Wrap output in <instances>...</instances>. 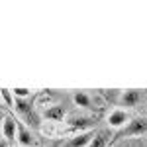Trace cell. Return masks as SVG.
I'll use <instances>...</instances> for the list:
<instances>
[{
    "label": "cell",
    "instance_id": "cell-10",
    "mask_svg": "<svg viewBox=\"0 0 147 147\" xmlns=\"http://www.w3.org/2000/svg\"><path fill=\"white\" fill-rule=\"evenodd\" d=\"M108 145V134L106 131H94L88 147H106Z\"/></svg>",
    "mask_w": 147,
    "mask_h": 147
},
{
    "label": "cell",
    "instance_id": "cell-4",
    "mask_svg": "<svg viewBox=\"0 0 147 147\" xmlns=\"http://www.w3.org/2000/svg\"><path fill=\"white\" fill-rule=\"evenodd\" d=\"M145 96V90H139V88H129V90H122L120 92V104L125 108H137L141 100Z\"/></svg>",
    "mask_w": 147,
    "mask_h": 147
},
{
    "label": "cell",
    "instance_id": "cell-6",
    "mask_svg": "<svg viewBox=\"0 0 147 147\" xmlns=\"http://www.w3.org/2000/svg\"><path fill=\"white\" fill-rule=\"evenodd\" d=\"M92 134L94 131H77V134H73V136H69L65 141H63V145L61 147H88L92 139Z\"/></svg>",
    "mask_w": 147,
    "mask_h": 147
},
{
    "label": "cell",
    "instance_id": "cell-1",
    "mask_svg": "<svg viewBox=\"0 0 147 147\" xmlns=\"http://www.w3.org/2000/svg\"><path fill=\"white\" fill-rule=\"evenodd\" d=\"M143 136H147V116H137V118H129V122L116 134L114 141L131 139V137H143Z\"/></svg>",
    "mask_w": 147,
    "mask_h": 147
},
{
    "label": "cell",
    "instance_id": "cell-8",
    "mask_svg": "<svg viewBox=\"0 0 147 147\" xmlns=\"http://www.w3.org/2000/svg\"><path fill=\"white\" fill-rule=\"evenodd\" d=\"M43 116H45V120H49V122H53V124H59V122H63V120L67 118V112H65V108H63V106H59V104H53V106L45 108Z\"/></svg>",
    "mask_w": 147,
    "mask_h": 147
},
{
    "label": "cell",
    "instance_id": "cell-9",
    "mask_svg": "<svg viewBox=\"0 0 147 147\" xmlns=\"http://www.w3.org/2000/svg\"><path fill=\"white\" fill-rule=\"evenodd\" d=\"M73 100H75V104H77L79 108H84V110H94V98H92V94H88V92H84V90L75 92Z\"/></svg>",
    "mask_w": 147,
    "mask_h": 147
},
{
    "label": "cell",
    "instance_id": "cell-14",
    "mask_svg": "<svg viewBox=\"0 0 147 147\" xmlns=\"http://www.w3.org/2000/svg\"><path fill=\"white\" fill-rule=\"evenodd\" d=\"M0 147H10V143L6 139H0Z\"/></svg>",
    "mask_w": 147,
    "mask_h": 147
},
{
    "label": "cell",
    "instance_id": "cell-16",
    "mask_svg": "<svg viewBox=\"0 0 147 147\" xmlns=\"http://www.w3.org/2000/svg\"><path fill=\"white\" fill-rule=\"evenodd\" d=\"M14 147H22V145H14Z\"/></svg>",
    "mask_w": 147,
    "mask_h": 147
},
{
    "label": "cell",
    "instance_id": "cell-3",
    "mask_svg": "<svg viewBox=\"0 0 147 147\" xmlns=\"http://www.w3.org/2000/svg\"><path fill=\"white\" fill-rule=\"evenodd\" d=\"M16 145L22 147H35V136L34 129L18 120V127H16Z\"/></svg>",
    "mask_w": 147,
    "mask_h": 147
},
{
    "label": "cell",
    "instance_id": "cell-5",
    "mask_svg": "<svg viewBox=\"0 0 147 147\" xmlns=\"http://www.w3.org/2000/svg\"><path fill=\"white\" fill-rule=\"evenodd\" d=\"M108 125L112 127V129H122L127 122H129V114H127V110H124V108H114V110H110V114H108Z\"/></svg>",
    "mask_w": 147,
    "mask_h": 147
},
{
    "label": "cell",
    "instance_id": "cell-15",
    "mask_svg": "<svg viewBox=\"0 0 147 147\" xmlns=\"http://www.w3.org/2000/svg\"><path fill=\"white\" fill-rule=\"evenodd\" d=\"M0 110H2V102H0Z\"/></svg>",
    "mask_w": 147,
    "mask_h": 147
},
{
    "label": "cell",
    "instance_id": "cell-12",
    "mask_svg": "<svg viewBox=\"0 0 147 147\" xmlns=\"http://www.w3.org/2000/svg\"><path fill=\"white\" fill-rule=\"evenodd\" d=\"M12 94H14V98H30V96H32L28 88H14Z\"/></svg>",
    "mask_w": 147,
    "mask_h": 147
},
{
    "label": "cell",
    "instance_id": "cell-2",
    "mask_svg": "<svg viewBox=\"0 0 147 147\" xmlns=\"http://www.w3.org/2000/svg\"><path fill=\"white\" fill-rule=\"evenodd\" d=\"M65 122H67L69 129L73 134H77V131H90V125H92L94 120H92V116H88V114L73 112V114H67Z\"/></svg>",
    "mask_w": 147,
    "mask_h": 147
},
{
    "label": "cell",
    "instance_id": "cell-11",
    "mask_svg": "<svg viewBox=\"0 0 147 147\" xmlns=\"http://www.w3.org/2000/svg\"><path fill=\"white\" fill-rule=\"evenodd\" d=\"M0 98L4 100L6 106L14 108V94H12V90H8V88H0Z\"/></svg>",
    "mask_w": 147,
    "mask_h": 147
},
{
    "label": "cell",
    "instance_id": "cell-7",
    "mask_svg": "<svg viewBox=\"0 0 147 147\" xmlns=\"http://www.w3.org/2000/svg\"><path fill=\"white\" fill-rule=\"evenodd\" d=\"M16 127H18V120L12 114H6V118L2 122V139H6L8 143L16 141Z\"/></svg>",
    "mask_w": 147,
    "mask_h": 147
},
{
    "label": "cell",
    "instance_id": "cell-13",
    "mask_svg": "<svg viewBox=\"0 0 147 147\" xmlns=\"http://www.w3.org/2000/svg\"><path fill=\"white\" fill-rule=\"evenodd\" d=\"M4 118H6V114L0 110V134H2V122H4Z\"/></svg>",
    "mask_w": 147,
    "mask_h": 147
}]
</instances>
